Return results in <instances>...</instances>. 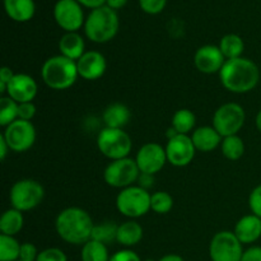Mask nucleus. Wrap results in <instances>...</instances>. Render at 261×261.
Segmentation results:
<instances>
[{"label": "nucleus", "mask_w": 261, "mask_h": 261, "mask_svg": "<svg viewBox=\"0 0 261 261\" xmlns=\"http://www.w3.org/2000/svg\"><path fill=\"white\" fill-rule=\"evenodd\" d=\"M221 83L232 93H247L257 86L260 70L256 64L246 58L226 60L219 71Z\"/></svg>", "instance_id": "f257e3e1"}, {"label": "nucleus", "mask_w": 261, "mask_h": 261, "mask_svg": "<svg viewBox=\"0 0 261 261\" xmlns=\"http://www.w3.org/2000/svg\"><path fill=\"white\" fill-rule=\"evenodd\" d=\"M94 223L84 209L71 206L59 213L55 228L59 237L71 245H84L91 240Z\"/></svg>", "instance_id": "f03ea898"}, {"label": "nucleus", "mask_w": 261, "mask_h": 261, "mask_svg": "<svg viewBox=\"0 0 261 261\" xmlns=\"http://www.w3.org/2000/svg\"><path fill=\"white\" fill-rule=\"evenodd\" d=\"M41 76L43 83L51 89L64 91L70 88L79 76L76 61L63 55L48 58L41 69Z\"/></svg>", "instance_id": "7ed1b4c3"}, {"label": "nucleus", "mask_w": 261, "mask_h": 261, "mask_svg": "<svg viewBox=\"0 0 261 261\" xmlns=\"http://www.w3.org/2000/svg\"><path fill=\"white\" fill-rule=\"evenodd\" d=\"M119 31V17L116 10L107 5L92 10L84 23L86 36L96 43L111 41Z\"/></svg>", "instance_id": "20e7f679"}, {"label": "nucleus", "mask_w": 261, "mask_h": 261, "mask_svg": "<svg viewBox=\"0 0 261 261\" xmlns=\"http://www.w3.org/2000/svg\"><path fill=\"white\" fill-rule=\"evenodd\" d=\"M97 147L105 157L116 161L129 157L133 143L129 134L122 129L105 127L97 137Z\"/></svg>", "instance_id": "39448f33"}, {"label": "nucleus", "mask_w": 261, "mask_h": 261, "mask_svg": "<svg viewBox=\"0 0 261 261\" xmlns=\"http://www.w3.org/2000/svg\"><path fill=\"white\" fill-rule=\"evenodd\" d=\"M150 195L148 190L140 186H129L122 189L116 198V208L127 218H139L150 211Z\"/></svg>", "instance_id": "423d86ee"}, {"label": "nucleus", "mask_w": 261, "mask_h": 261, "mask_svg": "<svg viewBox=\"0 0 261 261\" xmlns=\"http://www.w3.org/2000/svg\"><path fill=\"white\" fill-rule=\"evenodd\" d=\"M45 190L38 181L24 178L19 180L10 189V203L12 208L19 212H28L38 206L42 201Z\"/></svg>", "instance_id": "0eeeda50"}, {"label": "nucleus", "mask_w": 261, "mask_h": 261, "mask_svg": "<svg viewBox=\"0 0 261 261\" xmlns=\"http://www.w3.org/2000/svg\"><path fill=\"white\" fill-rule=\"evenodd\" d=\"M139 176L140 170L137 165V161L129 157L111 161L103 172V178L107 185L121 190L134 185Z\"/></svg>", "instance_id": "6e6552de"}, {"label": "nucleus", "mask_w": 261, "mask_h": 261, "mask_svg": "<svg viewBox=\"0 0 261 261\" xmlns=\"http://www.w3.org/2000/svg\"><path fill=\"white\" fill-rule=\"evenodd\" d=\"M245 110L234 102L224 103L219 107L213 116V127L222 138L237 135L245 124Z\"/></svg>", "instance_id": "1a4fd4ad"}, {"label": "nucleus", "mask_w": 261, "mask_h": 261, "mask_svg": "<svg viewBox=\"0 0 261 261\" xmlns=\"http://www.w3.org/2000/svg\"><path fill=\"white\" fill-rule=\"evenodd\" d=\"M244 249L234 232H218L209 245V256L212 261H241Z\"/></svg>", "instance_id": "9d476101"}, {"label": "nucleus", "mask_w": 261, "mask_h": 261, "mask_svg": "<svg viewBox=\"0 0 261 261\" xmlns=\"http://www.w3.org/2000/svg\"><path fill=\"white\" fill-rule=\"evenodd\" d=\"M3 138L13 152H27L36 142V129L31 121L18 119L5 127Z\"/></svg>", "instance_id": "9b49d317"}, {"label": "nucleus", "mask_w": 261, "mask_h": 261, "mask_svg": "<svg viewBox=\"0 0 261 261\" xmlns=\"http://www.w3.org/2000/svg\"><path fill=\"white\" fill-rule=\"evenodd\" d=\"M135 161L140 172L154 176L165 167L167 162L166 148L158 143H147L137 153Z\"/></svg>", "instance_id": "f8f14e48"}, {"label": "nucleus", "mask_w": 261, "mask_h": 261, "mask_svg": "<svg viewBox=\"0 0 261 261\" xmlns=\"http://www.w3.org/2000/svg\"><path fill=\"white\" fill-rule=\"evenodd\" d=\"M54 17L66 32H76L84 22L83 10L76 0H59L54 8Z\"/></svg>", "instance_id": "ddd939ff"}, {"label": "nucleus", "mask_w": 261, "mask_h": 261, "mask_svg": "<svg viewBox=\"0 0 261 261\" xmlns=\"http://www.w3.org/2000/svg\"><path fill=\"white\" fill-rule=\"evenodd\" d=\"M195 145L189 135H176L172 139H168L166 145L167 162L175 167H185L190 165L195 157Z\"/></svg>", "instance_id": "4468645a"}, {"label": "nucleus", "mask_w": 261, "mask_h": 261, "mask_svg": "<svg viewBox=\"0 0 261 261\" xmlns=\"http://www.w3.org/2000/svg\"><path fill=\"white\" fill-rule=\"evenodd\" d=\"M224 63H226V58L222 54L219 46H201L194 55V64L196 69L204 74L219 73Z\"/></svg>", "instance_id": "2eb2a0df"}, {"label": "nucleus", "mask_w": 261, "mask_h": 261, "mask_svg": "<svg viewBox=\"0 0 261 261\" xmlns=\"http://www.w3.org/2000/svg\"><path fill=\"white\" fill-rule=\"evenodd\" d=\"M38 87L35 79L28 74H14L8 84L7 96L14 99L18 103L32 102L37 96Z\"/></svg>", "instance_id": "dca6fc26"}, {"label": "nucleus", "mask_w": 261, "mask_h": 261, "mask_svg": "<svg viewBox=\"0 0 261 261\" xmlns=\"http://www.w3.org/2000/svg\"><path fill=\"white\" fill-rule=\"evenodd\" d=\"M76 68L79 76L86 81H96L105 74L107 63L105 56L98 51H86L76 61Z\"/></svg>", "instance_id": "f3484780"}, {"label": "nucleus", "mask_w": 261, "mask_h": 261, "mask_svg": "<svg viewBox=\"0 0 261 261\" xmlns=\"http://www.w3.org/2000/svg\"><path fill=\"white\" fill-rule=\"evenodd\" d=\"M234 234L241 244H252L261 237V218L249 214L240 219L234 227Z\"/></svg>", "instance_id": "a211bd4d"}, {"label": "nucleus", "mask_w": 261, "mask_h": 261, "mask_svg": "<svg viewBox=\"0 0 261 261\" xmlns=\"http://www.w3.org/2000/svg\"><path fill=\"white\" fill-rule=\"evenodd\" d=\"M191 140H193L196 150L208 153L216 149L219 144H222L223 138L213 126H201L194 130Z\"/></svg>", "instance_id": "6ab92c4d"}, {"label": "nucleus", "mask_w": 261, "mask_h": 261, "mask_svg": "<svg viewBox=\"0 0 261 261\" xmlns=\"http://www.w3.org/2000/svg\"><path fill=\"white\" fill-rule=\"evenodd\" d=\"M130 117H132V114H130L129 107L119 102L109 105L102 115V120L106 127H112V129H122L126 126L130 121Z\"/></svg>", "instance_id": "aec40b11"}, {"label": "nucleus", "mask_w": 261, "mask_h": 261, "mask_svg": "<svg viewBox=\"0 0 261 261\" xmlns=\"http://www.w3.org/2000/svg\"><path fill=\"white\" fill-rule=\"evenodd\" d=\"M59 50L60 55L74 61H78L86 53L83 38L76 32H66L59 41Z\"/></svg>", "instance_id": "412c9836"}, {"label": "nucleus", "mask_w": 261, "mask_h": 261, "mask_svg": "<svg viewBox=\"0 0 261 261\" xmlns=\"http://www.w3.org/2000/svg\"><path fill=\"white\" fill-rule=\"evenodd\" d=\"M7 14L15 22H27L35 15L33 0H4Z\"/></svg>", "instance_id": "4be33fe9"}, {"label": "nucleus", "mask_w": 261, "mask_h": 261, "mask_svg": "<svg viewBox=\"0 0 261 261\" xmlns=\"http://www.w3.org/2000/svg\"><path fill=\"white\" fill-rule=\"evenodd\" d=\"M143 239V227L135 221H126L119 224L116 241L125 247L135 246Z\"/></svg>", "instance_id": "5701e85b"}, {"label": "nucleus", "mask_w": 261, "mask_h": 261, "mask_svg": "<svg viewBox=\"0 0 261 261\" xmlns=\"http://www.w3.org/2000/svg\"><path fill=\"white\" fill-rule=\"evenodd\" d=\"M23 223H24V218H23L22 212L14 208L8 209L0 218V231H2V234L14 237L23 228Z\"/></svg>", "instance_id": "b1692460"}, {"label": "nucleus", "mask_w": 261, "mask_h": 261, "mask_svg": "<svg viewBox=\"0 0 261 261\" xmlns=\"http://www.w3.org/2000/svg\"><path fill=\"white\" fill-rule=\"evenodd\" d=\"M219 48L226 60H231V59L241 58L245 50V43L239 35L229 33V35L222 37L221 42H219Z\"/></svg>", "instance_id": "393cba45"}, {"label": "nucleus", "mask_w": 261, "mask_h": 261, "mask_svg": "<svg viewBox=\"0 0 261 261\" xmlns=\"http://www.w3.org/2000/svg\"><path fill=\"white\" fill-rule=\"evenodd\" d=\"M82 261H110L107 245L89 240L82 249Z\"/></svg>", "instance_id": "a878e982"}, {"label": "nucleus", "mask_w": 261, "mask_h": 261, "mask_svg": "<svg viewBox=\"0 0 261 261\" xmlns=\"http://www.w3.org/2000/svg\"><path fill=\"white\" fill-rule=\"evenodd\" d=\"M196 122V117L193 111L188 109H181L176 111L172 117V127L178 134L188 135L194 129Z\"/></svg>", "instance_id": "bb28decb"}, {"label": "nucleus", "mask_w": 261, "mask_h": 261, "mask_svg": "<svg viewBox=\"0 0 261 261\" xmlns=\"http://www.w3.org/2000/svg\"><path fill=\"white\" fill-rule=\"evenodd\" d=\"M221 147L223 155L229 161H239L245 153L244 140L239 135L223 138Z\"/></svg>", "instance_id": "cd10ccee"}, {"label": "nucleus", "mask_w": 261, "mask_h": 261, "mask_svg": "<svg viewBox=\"0 0 261 261\" xmlns=\"http://www.w3.org/2000/svg\"><path fill=\"white\" fill-rule=\"evenodd\" d=\"M117 228L119 226L115 222H103L101 224H94L91 240L105 245L111 244L112 241H116Z\"/></svg>", "instance_id": "c85d7f7f"}, {"label": "nucleus", "mask_w": 261, "mask_h": 261, "mask_svg": "<svg viewBox=\"0 0 261 261\" xmlns=\"http://www.w3.org/2000/svg\"><path fill=\"white\" fill-rule=\"evenodd\" d=\"M20 245L13 236L0 234V261H18Z\"/></svg>", "instance_id": "c756f323"}, {"label": "nucleus", "mask_w": 261, "mask_h": 261, "mask_svg": "<svg viewBox=\"0 0 261 261\" xmlns=\"http://www.w3.org/2000/svg\"><path fill=\"white\" fill-rule=\"evenodd\" d=\"M18 106L19 103L10 97L3 96L0 98V125L3 127H7L18 120Z\"/></svg>", "instance_id": "7c9ffc66"}, {"label": "nucleus", "mask_w": 261, "mask_h": 261, "mask_svg": "<svg viewBox=\"0 0 261 261\" xmlns=\"http://www.w3.org/2000/svg\"><path fill=\"white\" fill-rule=\"evenodd\" d=\"M173 206V198L166 191H157L150 198V211L157 214H167Z\"/></svg>", "instance_id": "2f4dec72"}, {"label": "nucleus", "mask_w": 261, "mask_h": 261, "mask_svg": "<svg viewBox=\"0 0 261 261\" xmlns=\"http://www.w3.org/2000/svg\"><path fill=\"white\" fill-rule=\"evenodd\" d=\"M36 261H68L65 252L56 247L45 249L38 254Z\"/></svg>", "instance_id": "473e14b6"}, {"label": "nucleus", "mask_w": 261, "mask_h": 261, "mask_svg": "<svg viewBox=\"0 0 261 261\" xmlns=\"http://www.w3.org/2000/svg\"><path fill=\"white\" fill-rule=\"evenodd\" d=\"M167 0H139L140 8L148 14H158L166 7Z\"/></svg>", "instance_id": "72a5a7b5"}, {"label": "nucleus", "mask_w": 261, "mask_h": 261, "mask_svg": "<svg viewBox=\"0 0 261 261\" xmlns=\"http://www.w3.org/2000/svg\"><path fill=\"white\" fill-rule=\"evenodd\" d=\"M249 205L252 214L261 218V185L256 186L249 196Z\"/></svg>", "instance_id": "f704fd0d"}, {"label": "nucleus", "mask_w": 261, "mask_h": 261, "mask_svg": "<svg viewBox=\"0 0 261 261\" xmlns=\"http://www.w3.org/2000/svg\"><path fill=\"white\" fill-rule=\"evenodd\" d=\"M40 252L37 251V247L33 244L25 242V244L20 245V255L19 260L23 261H36Z\"/></svg>", "instance_id": "c9c22d12"}, {"label": "nucleus", "mask_w": 261, "mask_h": 261, "mask_svg": "<svg viewBox=\"0 0 261 261\" xmlns=\"http://www.w3.org/2000/svg\"><path fill=\"white\" fill-rule=\"evenodd\" d=\"M36 115V106L33 102H24L19 103L18 106V119L24 120V121H31Z\"/></svg>", "instance_id": "e433bc0d"}, {"label": "nucleus", "mask_w": 261, "mask_h": 261, "mask_svg": "<svg viewBox=\"0 0 261 261\" xmlns=\"http://www.w3.org/2000/svg\"><path fill=\"white\" fill-rule=\"evenodd\" d=\"M110 261H142L140 257L138 256L137 252L132 251V250H121L117 251L110 257Z\"/></svg>", "instance_id": "4c0bfd02"}, {"label": "nucleus", "mask_w": 261, "mask_h": 261, "mask_svg": "<svg viewBox=\"0 0 261 261\" xmlns=\"http://www.w3.org/2000/svg\"><path fill=\"white\" fill-rule=\"evenodd\" d=\"M13 76H14V73H13L12 69L8 68V66H3L2 70H0V93H7L8 84L12 81Z\"/></svg>", "instance_id": "58836bf2"}, {"label": "nucleus", "mask_w": 261, "mask_h": 261, "mask_svg": "<svg viewBox=\"0 0 261 261\" xmlns=\"http://www.w3.org/2000/svg\"><path fill=\"white\" fill-rule=\"evenodd\" d=\"M241 261H261V247L252 246L250 249L245 250Z\"/></svg>", "instance_id": "ea45409f"}, {"label": "nucleus", "mask_w": 261, "mask_h": 261, "mask_svg": "<svg viewBox=\"0 0 261 261\" xmlns=\"http://www.w3.org/2000/svg\"><path fill=\"white\" fill-rule=\"evenodd\" d=\"M138 181H139L140 188L148 190V189L153 185V181H154V178H153V175H148V173L140 172V176H139V178H138Z\"/></svg>", "instance_id": "a19ab883"}, {"label": "nucleus", "mask_w": 261, "mask_h": 261, "mask_svg": "<svg viewBox=\"0 0 261 261\" xmlns=\"http://www.w3.org/2000/svg\"><path fill=\"white\" fill-rule=\"evenodd\" d=\"M79 4L84 5L87 8H92V9H97V8L103 7L106 0H76Z\"/></svg>", "instance_id": "79ce46f5"}, {"label": "nucleus", "mask_w": 261, "mask_h": 261, "mask_svg": "<svg viewBox=\"0 0 261 261\" xmlns=\"http://www.w3.org/2000/svg\"><path fill=\"white\" fill-rule=\"evenodd\" d=\"M9 150V147H8L7 142H5V139L2 135V137H0V158H2V161H4L5 158H7V154Z\"/></svg>", "instance_id": "37998d69"}, {"label": "nucleus", "mask_w": 261, "mask_h": 261, "mask_svg": "<svg viewBox=\"0 0 261 261\" xmlns=\"http://www.w3.org/2000/svg\"><path fill=\"white\" fill-rule=\"evenodd\" d=\"M107 3V7H110L111 9L116 10V9H120V8L124 7L125 4L127 3V0H106Z\"/></svg>", "instance_id": "c03bdc74"}, {"label": "nucleus", "mask_w": 261, "mask_h": 261, "mask_svg": "<svg viewBox=\"0 0 261 261\" xmlns=\"http://www.w3.org/2000/svg\"><path fill=\"white\" fill-rule=\"evenodd\" d=\"M160 261H185L180 255H176V254H168L165 255L163 257H161Z\"/></svg>", "instance_id": "a18cd8bd"}, {"label": "nucleus", "mask_w": 261, "mask_h": 261, "mask_svg": "<svg viewBox=\"0 0 261 261\" xmlns=\"http://www.w3.org/2000/svg\"><path fill=\"white\" fill-rule=\"evenodd\" d=\"M256 127H257V130H259V132L261 133V110L259 112H257V115H256Z\"/></svg>", "instance_id": "49530a36"}, {"label": "nucleus", "mask_w": 261, "mask_h": 261, "mask_svg": "<svg viewBox=\"0 0 261 261\" xmlns=\"http://www.w3.org/2000/svg\"><path fill=\"white\" fill-rule=\"evenodd\" d=\"M145 261H154V260H153V259H147Z\"/></svg>", "instance_id": "de8ad7c7"}, {"label": "nucleus", "mask_w": 261, "mask_h": 261, "mask_svg": "<svg viewBox=\"0 0 261 261\" xmlns=\"http://www.w3.org/2000/svg\"><path fill=\"white\" fill-rule=\"evenodd\" d=\"M18 261H23V260H18Z\"/></svg>", "instance_id": "09e8293b"}]
</instances>
